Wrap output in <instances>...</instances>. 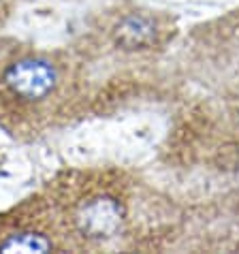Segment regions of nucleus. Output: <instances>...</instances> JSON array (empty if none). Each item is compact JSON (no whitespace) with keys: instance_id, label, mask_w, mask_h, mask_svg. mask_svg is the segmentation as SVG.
Masks as SVG:
<instances>
[{"instance_id":"f257e3e1","label":"nucleus","mask_w":239,"mask_h":254,"mask_svg":"<svg viewBox=\"0 0 239 254\" xmlns=\"http://www.w3.org/2000/svg\"><path fill=\"white\" fill-rule=\"evenodd\" d=\"M4 86L24 101H43L58 86V70L47 60L24 58L4 70Z\"/></svg>"},{"instance_id":"f03ea898","label":"nucleus","mask_w":239,"mask_h":254,"mask_svg":"<svg viewBox=\"0 0 239 254\" xmlns=\"http://www.w3.org/2000/svg\"><path fill=\"white\" fill-rule=\"evenodd\" d=\"M126 209L116 196L98 194L83 201L75 214V227L83 237L111 239L122 231Z\"/></svg>"},{"instance_id":"7ed1b4c3","label":"nucleus","mask_w":239,"mask_h":254,"mask_svg":"<svg viewBox=\"0 0 239 254\" xmlns=\"http://www.w3.org/2000/svg\"><path fill=\"white\" fill-rule=\"evenodd\" d=\"M167 28L156 13H128L114 28L116 45L128 52H143L163 43Z\"/></svg>"},{"instance_id":"20e7f679","label":"nucleus","mask_w":239,"mask_h":254,"mask_svg":"<svg viewBox=\"0 0 239 254\" xmlns=\"http://www.w3.org/2000/svg\"><path fill=\"white\" fill-rule=\"evenodd\" d=\"M52 239H47L41 233L34 231H22L6 235V239L0 242V250L2 252H47L52 248Z\"/></svg>"}]
</instances>
